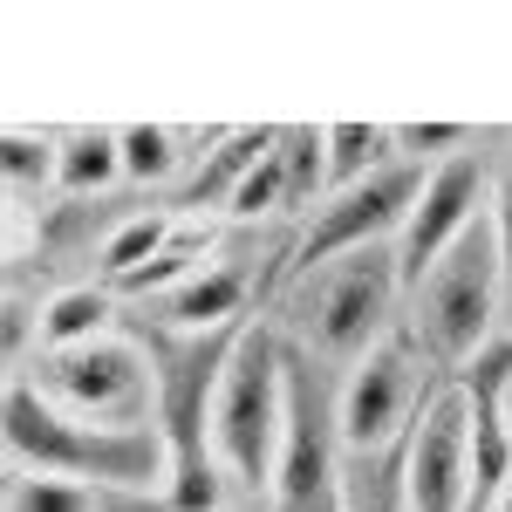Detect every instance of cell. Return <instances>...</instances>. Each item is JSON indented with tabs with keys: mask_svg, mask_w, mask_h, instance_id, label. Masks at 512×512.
<instances>
[{
	"mask_svg": "<svg viewBox=\"0 0 512 512\" xmlns=\"http://www.w3.org/2000/svg\"><path fill=\"white\" fill-rule=\"evenodd\" d=\"M280 437H287V349L267 328H246L233 369L219 383V403H212V458L246 492H260L274 485Z\"/></svg>",
	"mask_w": 512,
	"mask_h": 512,
	"instance_id": "cell-6",
	"label": "cell"
},
{
	"mask_svg": "<svg viewBox=\"0 0 512 512\" xmlns=\"http://www.w3.org/2000/svg\"><path fill=\"white\" fill-rule=\"evenodd\" d=\"M424 362L431 355L417 349L410 328H396L390 342L355 362L342 376V396H335V431H342V451L349 458H376V451H396L403 437L417 431L424 417Z\"/></svg>",
	"mask_w": 512,
	"mask_h": 512,
	"instance_id": "cell-7",
	"label": "cell"
},
{
	"mask_svg": "<svg viewBox=\"0 0 512 512\" xmlns=\"http://www.w3.org/2000/svg\"><path fill=\"white\" fill-rule=\"evenodd\" d=\"M485 198H492V171H485V158H478V151H458V158L431 164V178H424V198H417L410 226H403V239H396L403 294H410V287L431 274L437 260H444L458 239L472 233L485 212H492Z\"/></svg>",
	"mask_w": 512,
	"mask_h": 512,
	"instance_id": "cell-9",
	"label": "cell"
},
{
	"mask_svg": "<svg viewBox=\"0 0 512 512\" xmlns=\"http://www.w3.org/2000/svg\"><path fill=\"white\" fill-rule=\"evenodd\" d=\"M280 130H226L219 151H205V164L192 171V185L178 192V205H233L239 185L253 178V164L274 151Z\"/></svg>",
	"mask_w": 512,
	"mask_h": 512,
	"instance_id": "cell-13",
	"label": "cell"
},
{
	"mask_svg": "<svg viewBox=\"0 0 512 512\" xmlns=\"http://www.w3.org/2000/svg\"><path fill=\"white\" fill-rule=\"evenodd\" d=\"M396 130L390 123H328V198L376 178L383 164H396Z\"/></svg>",
	"mask_w": 512,
	"mask_h": 512,
	"instance_id": "cell-14",
	"label": "cell"
},
{
	"mask_svg": "<svg viewBox=\"0 0 512 512\" xmlns=\"http://www.w3.org/2000/svg\"><path fill=\"white\" fill-rule=\"evenodd\" d=\"M390 130H396V151H403L410 164L437 158V151H444V158H458V151L472 144V130H465V123H390Z\"/></svg>",
	"mask_w": 512,
	"mask_h": 512,
	"instance_id": "cell-22",
	"label": "cell"
},
{
	"mask_svg": "<svg viewBox=\"0 0 512 512\" xmlns=\"http://www.w3.org/2000/svg\"><path fill=\"white\" fill-rule=\"evenodd\" d=\"M7 512H158L144 492H110V485H76V478H41L7 465Z\"/></svg>",
	"mask_w": 512,
	"mask_h": 512,
	"instance_id": "cell-12",
	"label": "cell"
},
{
	"mask_svg": "<svg viewBox=\"0 0 512 512\" xmlns=\"http://www.w3.org/2000/svg\"><path fill=\"white\" fill-rule=\"evenodd\" d=\"M0 178H7V198H28L41 185H55L62 178V137H48V130H7L0 137Z\"/></svg>",
	"mask_w": 512,
	"mask_h": 512,
	"instance_id": "cell-19",
	"label": "cell"
},
{
	"mask_svg": "<svg viewBox=\"0 0 512 512\" xmlns=\"http://www.w3.org/2000/svg\"><path fill=\"white\" fill-rule=\"evenodd\" d=\"M499 512H512V485H506V499H499Z\"/></svg>",
	"mask_w": 512,
	"mask_h": 512,
	"instance_id": "cell-25",
	"label": "cell"
},
{
	"mask_svg": "<svg viewBox=\"0 0 512 512\" xmlns=\"http://www.w3.org/2000/svg\"><path fill=\"white\" fill-rule=\"evenodd\" d=\"M499 403H506V424H512V383H506V390H499Z\"/></svg>",
	"mask_w": 512,
	"mask_h": 512,
	"instance_id": "cell-24",
	"label": "cell"
},
{
	"mask_svg": "<svg viewBox=\"0 0 512 512\" xmlns=\"http://www.w3.org/2000/svg\"><path fill=\"white\" fill-rule=\"evenodd\" d=\"M151 349V369H158V431L171 444V512H212L219 506V458H212V403H219V383L233 369L239 342H246V321H226V328H198V335H171V328H151L137 335Z\"/></svg>",
	"mask_w": 512,
	"mask_h": 512,
	"instance_id": "cell-1",
	"label": "cell"
},
{
	"mask_svg": "<svg viewBox=\"0 0 512 512\" xmlns=\"http://www.w3.org/2000/svg\"><path fill=\"white\" fill-rule=\"evenodd\" d=\"M499 321H506V274H499V239H492V212H485L472 233L410 287V335L431 362L465 376L478 355L492 349Z\"/></svg>",
	"mask_w": 512,
	"mask_h": 512,
	"instance_id": "cell-4",
	"label": "cell"
},
{
	"mask_svg": "<svg viewBox=\"0 0 512 512\" xmlns=\"http://www.w3.org/2000/svg\"><path fill=\"white\" fill-rule=\"evenodd\" d=\"M158 328L171 335H198V328H226V321H246V267L233 260H212V267H198L192 280H178V287H164L158 301Z\"/></svg>",
	"mask_w": 512,
	"mask_h": 512,
	"instance_id": "cell-11",
	"label": "cell"
},
{
	"mask_svg": "<svg viewBox=\"0 0 512 512\" xmlns=\"http://www.w3.org/2000/svg\"><path fill=\"white\" fill-rule=\"evenodd\" d=\"M424 178H431L424 164L396 158L376 178L321 198V212L308 219V233L294 246V280L328 267V260H342V253H362V246H396L403 226H410V212H417V198H424Z\"/></svg>",
	"mask_w": 512,
	"mask_h": 512,
	"instance_id": "cell-8",
	"label": "cell"
},
{
	"mask_svg": "<svg viewBox=\"0 0 512 512\" xmlns=\"http://www.w3.org/2000/svg\"><path fill=\"white\" fill-rule=\"evenodd\" d=\"M110 315H117V301H110V287H62L48 308H41V349H82V342H96V335H110Z\"/></svg>",
	"mask_w": 512,
	"mask_h": 512,
	"instance_id": "cell-15",
	"label": "cell"
},
{
	"mask_svg": "<svg viewBox=\"0 0 512 512\" xmlns=\"http://www.w3.org/2000/svg\"><path fill=\"white\" fill-rule=\"evenodd\" d=\"M280 171H287V212H308L328 192V123H287L280 130Z\"/></svg>",
	"mask_w": 512,
	"mask_h": 512,
	"instance_id": "cell-18",
	"label": "cell"
},
{
	"mask_svg": "<svg viewBox=\"0 0 512 512\" xmlns=\"http://www.w3.org/2000/svg\"><path fill=\"white\" fill-rule=\"evenodd\" d=\"M492 239H499V274H506V321H512V151L492 178Z\"/></svg>",
	"mask_w": 512,
	"mask_h": 512,
	"instance_id": "cell-23",
	"label": "cell"
},
{
	"mask_svg": "<svg viewBox=\"0 0 512 512\" xmlns=\"http://www.w3.org/2000/svg\"><path fill=\"white\" fill-rule=\"evenodd\" d=\"M410 444V437H403ZM403 444L376 458H349L342 472V512H410V472H403Z\"/></svg>",
	"mask_w": 512,
	"mask_h": 512,
	"instance_id": "cell-17",
	"label": "cell"
},
{
	"mask_svg": "<svg viewBox=\"0 0 512 512\" xmlns=\"http://www.w3.org/2000/svg\"><path fill=\"white\" fill-rule=\"evenodd\" d=\"M171 233H178V219H164V212H137V219H123L117 233L103 239V274L117 280V287H130V280L171 246Z\"/></svg>",
	"mask_w": 512,
	"mask_h": 512,
	"instance_id": "cell-20",
	"label": "cell"
},
{
	"mask_svg": "<svg viewBox=\"0 0 512 512\" xmlns=\"http://www.w3.org/2000/svg\"><path fill=\"white\" fill-rule=\"evenodd\" d=\"M178 130L171 123H123V178H137V185H164V178H178Z\"/></svg>",
	"mask_w": 512,
	"mask_h": 512,
	"instance_id": "cell-21",
	"label": "cell"
},
{
	"mask_svg": "<svg viewBox=\"0 0 512 512\" xmlns=\"http://www.w3.org/2000/svg\"><path fill=\"white\" fill-rule=\"evenodd\" d=\"M123 178V130H103V123H82L62 137V192H103Z\"/></svg>",
	"mask_w": 512,
	"mask_h": 512,
	"instance_id": "cell-16",
	"label": "cell"
},
{
	"mask_svg": "<svg viewBox=\"0 0 512 512\" xmlns=\"http://www.w3.org/2000/svg\"><path fill=\"white\" fill-rule=\"evenodd\" d=\"M396 301H403L396 246H362V253H342L294 280L287 321L301 335V355H328V362L355 369L376 342L396 335Z\"/></svg>",
	"mask_w": 512,
	"mask_h": 512,
	"instance_id": "cell-3",
	"label": "cell"
},
{
	"mask_svg": "<svg viewBox=\"0 0 512 512\" xmlns=\"http://www.w3.org/2000/svg\"><path fill=\"white\" fill-rule=\"evenodd\" d=\"M246 512H274V506H246Z\"/></svg>",
	"mask_w": 512,
	"mask_h": 512,
	"instance_id": "cell-26",
	"label": "cell"
},
{
	"mask_svg": "<svg viewBox=\"0 0 512 512\" xmlns=\"http://www.w3.org/2000/svg\"><path fill=\"white\" fill-rule=\"evenodd\" d=\"M403 472H410V512H465V499H472V396H465V383L431 390L417 431L403 444Z\"/></svg>",
	"mask_w": 512,
	"mask_h": 512,
	"instance_id": "cell-10",
	"label": "cell"
},
{
	"mask_svg": "<svg viewBox=\"0 0 512 512\" xmlns=\"http://www.w3.org/2000/svg\"><path fill=\"white\" fill-rule=\"evenodd\" d=\"M55 410L96 431H158V369L137 335H96L82 349H41L21 369Z\"/></svg>",
	"mask_w": 512,
	"mask_h": 512,
	"instance_id": "cell-5",
	"label": "cell"
},
{
	"mask_svg": "<svg viewBox=\"0 0 512 512\" xmlns=\"http://www.w3.org/2000/svg\"><path fill=\"white\" fill-rule=\"evenodd\" d=\"M7 465L41 478H76V485H110V492H144L171 485V444L164 431H96L55 410L48 396L14 369L7 376Z\"/></svg>",
	"mask_w": 512,
	"mask_h": 512,
	"instance_id": "cell-2",
	"label": "cell"
}]
</instances>
